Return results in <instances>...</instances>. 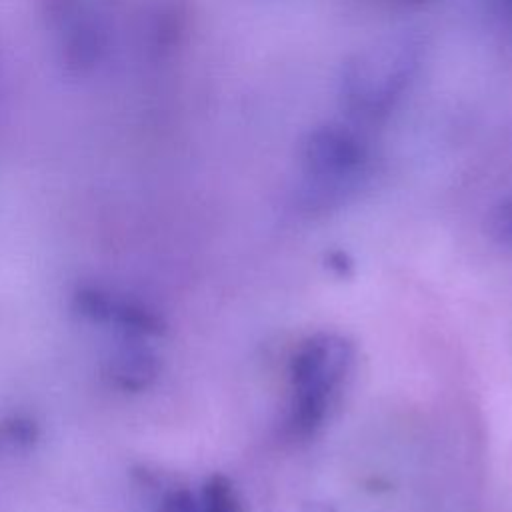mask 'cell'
Segmentation results:
<instances>
[{"label":"cell","instance_id":"obj_3","mask_svg":"<svg viewBox=\"0 0 512 512\" xmlns=\"http://www.w3.org/2000/svg\"><path fill=\"white\" fill-rule=\"evenodd\" d=\"M300 164L308 198L338 202L354 192L366 174L368 146L344 124H320L302 140Z\"/></svg>","mask_w":512,"mask_h":512},{"label":"cell","instance_id":"obj_4","mask_svg":"<svg viewBox=\"0 0 512 512\" xmlns=\"http://www.w3.org/2000/svg\"><path fill=\"white\" fill-rule=\"evenodd\" d=\"M104 374L118 390L144 392L160 376V358L146 346L128 344L110 356Z\"/></svg>","mask_w":512,"mask_h":512},{"label":"cell","instance_id":"obj_12","mask_svg":"<svg viewBox=\"0 0 512 512\" xmlns=\"http://www.w3.org/2000/svg\"><path fill=\"white\" fill-rule=\"evenodd\" d=\"M400 2H404V4H410V2H422V0H400Z\"/></svg>","mask_w":512,"mask_h":512},{"label":"cell","instance_id":"obj_9","mask_svg":"<svg viewBox=\"0 0 512 512\" xmlns=\"http://www.w3.org/2000/svg\"><path fill=\"white\" fill-rule=\"evenodd\" d=\"M490 232L496 240L512 244V196L500 200L488 216Z\"/></svg>","mask_w":512,"mask_h":512},{"label":"cell","instance_id":"obj_11","mask_svg":"<svg viewBox=\"0 0 512 512\" xmlns=\"http://www.w3.org/2000/svg\"><path fill=\"white\" fill-rule=\"evenodd\" d=\"M498 2H500L502 10H504L506 14H510V16H512V0H498Z\"/></svg>","mask_w":512,"mask_h":512},{"label":"cell","instance_id":"obj_7","mask_svg":"<svg viewBox=\"0 0 512 512\" xmlns=\"http://www.w3.org/2000/svg\"><path fill=\"white\" fill-rule=\"evenodd\" d=\"M40 438L38 424L28 416H12L0 422V452L32 448Z\"/></svg>","mask_w":512,"mask_h":512},{"label":"cell","instance_id":"obj_6","mask_svg":"<svg viewBox=\"0 0 512 512\" xmlns=\"http://www.w3.org/2000/svg\"><path fill=\"white\" fill-rule=\"evenodd\" d=\"M116 298L96 286H80L72 296V308L82 318L96 324H110Z\"/></svg>","mask_w":512,"mask_h":512},{"label":"cell","instance_id":"obj_2","mask_svg":"<svg viewBox=\"0 0 512 512\" xmlns=\"http://www.w3.org/2000/svg\"><path fill=\"white\" fill-rule=\"evenodd\" d=\"M350 360V346L332 334L310 336L296 348L290 360L294 400L288 416L296 436H310L324 424Z\"/></svg>","mask_w":512,"mask_h":512},{"label":"cell","instance_id":"obj_5","mask_svg":"<svg viewBox=\"0 0 512 512\" xmlns=\"http://www.w3.org/2000/svg\"><path fill=\"white\" fill-rule=\"evenodd\" d=\"M110 324H116L120 330H124L130 336H136V338L160 336L166 330V322L162 320V316L156 310H152L146 304L130 302V300L114 302Z\"/></svg>","mask_w":512,"mask_h":512},{"label":"cell","instance_id":"obj_8","mask_svg":"<svg viewBox=\"0 0 512 512\" xmlns=\"http://www.w3.org/2000/svg\"><path fill=\"white\" fill-rule=\"evenodd\" d=\"M200 512H242L232 482L222 474H212L202 486Z\"/></svg>","mask_w":512,"mask_h":512},{"label":"cell","instance_id":"obj_1","mask_svg":"<svg viewBox=\"0 0 512 512\" xmlns=\"http://www.w3.org/2000/svg\"><path fill=\"white\" fill-rule=\"evenodd\" d=\"M420 54V42L408 34L378 40L352 54L340 70L342 108L362 122L386 118L412 84Z\"/></svg>","mask_w":512,"mask_h":512},{"label":"cell","instance_id":"obj_10","mask_svg":"<svg viewBox=\"0 0 512 512\" xmlns=\"http://www.w3.org/2000/svg\"><path fill=\"white\" fill-rule=\"evenodd\" d=\"M158 512H200V504L190 490L178 488L166 494Z\"/></svg>","mask_w":512,"mask_h":512}]
</instances>
